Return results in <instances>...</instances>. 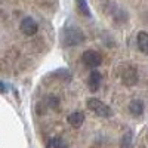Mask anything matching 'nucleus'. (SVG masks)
<instances>
[{
    "mask_svg": "<svg viewBox=\"0 0 148 148\" xmlns=\"http://www.w3.org/2000/svg\"><path fill=\"white\" fill-rule=\"evenodd\" d=\"M64 45L65 46H77L84 42V34L80 28L76 27H68L64 30Z\"/></svg>",
    "mask_w": 148,
    "mask_h": 148,
    "instance_id": "obj_1",
    "label": "nucleus"
},
{
    "mask_svg": "<svg viewBox=\"0 0 148 148\" xmlns=\"http://www.w3.org/2000/svg\"><path fill=\"white\" fill-rule=\"evenodd\" d=\"M88 108L92 110V113H95L96 116L99 117H111L113 116V110H111L105 102L96 99V98H90V99L88 101Z\"/></svg>",
    "mask_w": 148,
    "mask_h": 148,
    "instance_id": "obj_2",
    "label": "nucleus"
},
{
    "mask_svg": "<svg viewBox=\"0 0 148 148\" xmlns=\"http://www.w3.org/2000/svg\"><path fill=\"white\" fill-rule=\"evenodd\" d=\"M82 61L84 62V65H88L90 68H96V67H99L102 64V56L99 52H96V51H86L83 52L82 55Z\"/></svg>",
    "mask_w": 148,
    "mask_h": 148,
    "instance_id": "obj_3",
    "label": "nucleus"
},
{
    "mask_svg": "<svg viewBox=\"0 0 148 148\" xmlns=\"http://www.w3.org/2000/svg\"><path fill=\"white\" fill-rule=\"evenodd\" d=\"M21 31L25 34V36H34L39 30V25H37V22L31 18V16H27L21 21Z\"/></svg>",
    "mask_w": 148,
    "mask_h": 148,
    "instance_id": "obj_4",
    "label": "nucleus"
},
{
    "mask_svg": "<svg viewBox=\"0 0 148 148\" xmlns=\"http://www.w3.org/2000/svg\"><path fill=\"white\" fill-rule=\"evenodd\" d=\"M101 82H102V76L99 71H92L90 76H89V89L92 92H96L98 89H99L101 86Z\"/></svg>",
    "mask_w": 148,
    "mask_h": 148,
    "instance_id": "obj_5",
    "label": "nucleus"
},
{
    "mask_svg": "<svg viewBox=\"0 0 148 148\" xmlns=\"http://www.w3.org/2000/svg\"><path fill=\"white\" fill-rule=\"evenodd\" d=\"M136 40H138V47H139V51L145 55H148V33L145 31H139L138 33V37H136Z\"/></svg>",
    "mask_w": 148,
    "mask_h": 148,
    "instance_id": "obj_6",
    "label": "nucleus"
},
{
    "mask_svg": "<svg viewBox=\"0 0 148 148\" xmlns=\"http://www.w3.org/2000/svg\"><path fill=\"white\" fill-rule=\"evenodd\" d=\"M84 121V114L80 113V111H76V113H71L68 116V123L73 127H80Z\"/></svg>",
    "mask_w": 148,
    "mask_h": 148,
    "instance_id": "obj_7",
    "label": "nucleus"
},
{
    "mask_svg": "<svg viewBox=\"0 0 148 148\" xmlns=\"http://www.w3.org/2000/svg\"><path fill=\"white\" fill-rule=\"evenodd\" d=\"M129 111H130V114L132 116H141L142 113H144V104H142V101H139V99H133L130 104H129Z\"/></svg>",
    "mask_w": 148,
    "mask_h": 148,
    "instance_id": "obj_8",
    "label": "nucleus"
},
{
    "mask_svg": "<svg viewBox=\"0 0 148 148\" xmlns=\"http://www.w3.org/2000/svg\"><path fill=\"white\" fill-rule=\"evenodd\" d=\"M136 80H138V74H136V71L135 70H127L125 74H123V83L125 84H127V86H133L135 83H136Z\"/></svg>",
    "mask_w": 148,
    "mask_h": 148,
    "instance_id": "obj_9",
    "label": "nucleus"
},
{
    "mask_svg": "<svg viewBox=\"0 0 148 148\" xmlns=\"http://www.w3.org/2000/svg\"><path fill=\"white\" fill-rule=\"evenodd\" d=\"M46 148H68L65 141H62L61 138H51L46 144Z\"/></svg>",
    "mask_w": 148,
    "mask_h": 148,
    "instance_id": "obj_10",
    "label": "nucleus"
},
{
    "mask_svg": "<svg viewBox=\"0 0 148 148\" xmlns=\"http://www.w3.org/2000/svg\"><path fill=\"white\" fill-rule=\"evenodd\" d=\"M76 5H77V9L82 15L84 16H90V9H89V5L86 0H76Z\"/></svg>",
    "mask_w": 148,
    "mask_h": 148,
    "instance_id": "obj_11",
    "label": "nucleus"
},
{
    "mask_svg": "<svg viewBox=\"0 0 148 148\" xmlns=\"http://www.w3.org/2000/svg\"><path fill=\"white\" fill-rule=\"evenodd\" d=\"M6 86H5V83L3 82H0V93H6Z\"/></svg>",
    "mask_w": 148,
    "mask_h": 148,
    "instance_id": "obj_12",
    "label": "nucleus"
}]
</instances>
